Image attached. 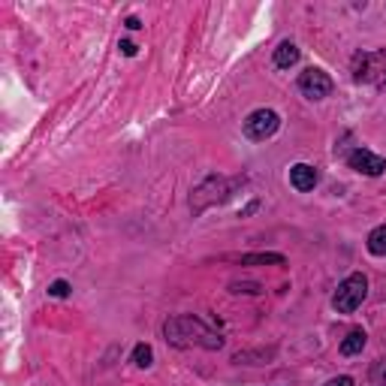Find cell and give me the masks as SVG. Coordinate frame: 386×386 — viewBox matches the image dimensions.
Returning a JSON list of instances; mask_svg holds the SVG:
<instances>
[{
	"label": "cell",
	"mask_w": 386,
	"mask_h": 386,
	"mask_svg": "<svg viewBox=\"0 0 386 386\" xmlns=\"http://www.w3.org/2000/svg\"><path fill=\"white\" fill-rule=\"evenodd\" d=\"M163 335L172 347H202V350H221L223 347V338L193 314L169 317L166 326H163Z\"/></svg>",
	"instance_id": "cell-1"
},
{
	"label": "cell",
	"mask_w": 386,
	"mask_h": 386,
	"mask_svg": "<svg viewBox=\"0 0 386 386\" xmlns=\"http://www.w3.org/2000/svg\"><path fill=\"white\" fill-rule=\"evenodd\" d=\"M353 78L359 85H386V52H356L353 54Z\"/></svg>",
	"instance_id": "cell-4"
},
{
	"label": "cell",
	"mask_w": 386,
	"mask_h": 386,
	"mask_svg": "<svg viewBox=\"0 0 386 386\" xmlns=\"http://www.w3.org/2000/svg\"><path fill=\"white\" fill-rule=\"evenodd\" d=\"M368 296V278L362 275V271H353V275H347L341 283H338L335 296H332V305L338 314H353L362 302Z\"/></svg>",
	"instance_id": "cell-3"
},
{
	"label": "cell",
	"mask_w": 386,
	"mask_h": 386,
	"mask_svg": "<svg viewBox=\"0 0 386 386\" xmlns=\"http://www.w3.org/2000/svg\"><path fill=\"white\" fill-rule=\"evenodd\" d=\"M368 251L374 257H386V223L368 233Z\"/></svg>",
	"instance_id": "cell-12"
},
{
	"label": "cell",
	"mask_w": 386,
	"mask_h": 386,
	"mask_svg": "<svg viewBox=\"0 0 386 386\" xmlns=\"http://www.w3.org/2000/svg\"><path fill=\"white\" fill-rule=\"evenodd\" d=\"M287 259L281 254H247L242 257V266H283Z\"/></svg>",
	"instance_id": "cell-11"
},
{
	"label": "cell",
	"mask_w": 386,
	"mask_h": 386,
	"mask_svg": "<svg viewBox=\"0 0 386 386\" xmlns=\"http://www.w3.org/2000/svg\"><path fill=\"white\" fill-rule=\"evenodd\" d=\"M347 166L356 169V172H362V175H383V172H386V160H383L380 154L368 151V148L350 151V154H347Z\"/></svg>",
	"instance_id": "cell-7"
},
{
	"label": "cell",
	"mask_w": 386,
	"mask_h": 386,
	"mask_svg": "<svg viewBox=\"0 0 386 386\" xmlns=\"http://www.w3.org/2000/svg\"><path fill=\"white\" fill-rule=\"evenodd\" d=\"M118 49H121L124 54H127V58H133V54H136V42H130V40H121V42H118Z\"/></svg>",
	"instance_id": "cell-17"
},
{
	"label": "cell",
	"mask_w": 386,
	"mask_h": 386,
	"mask_svg": "<svg viewBox=\"0 0 386 386\" xmlns=\"http://www.w3.org/2000/svg\"><path fill=\"white\" fill-rule=\"evenodd\" d=\"M299 90L308 100H323L335 90V82L329 78L323 70H317V66H308L305 73H299Z\"/></svg>",
	"instance_id": "cell-6"
},
{
	"label": "cell",
	"mask_w": 386,
	"mask_h": 386,
	"mask_svg": "<svg viewBox=\"0 0 386 386\" xmlns=\"http://www.w3.org/2000/svg\"><path fill=\"white\" fill-rule=\"evenodd\" d=\"M230 290H233V293H263V287H259V283H233Z\"/></svg>",
	"instance_id": "cell-15"
},
{
	"label": "cell",
	"mask_w": 386,
	"mask_h": 386,
	"mask_svg": "<svg viewBox=\"0 0 386 386\" xmlns=\"http://www.w3.org/2000/svg\"><path fill=\"white\" fill-rule=\"evenodd\" d=\"M296 64H299V49H296V42L283 40L278 49H275V66H278V70H290V66H296Z\"/></svg>",
	"instance_id": "cell-9"
},
{
	"label": "cell",
	"mask_w": 386,
	"mask_h": 386,
	"mask_svg": "<svg viewBox=\"0 0 386 386\" xmlns=\"http://www.w3.org/2000/svg\"><path fill=\"white\" fill-rule=\"evenodd\" d=\"M278 127H281V118L275 109H257L245 121V136L254 142H266L269 136L278 133Z\"/></svg>",
	"instance_id": "cell-5"
},
{
	"label": "cell",
	"mask_w": 386,
	"mask_h": 386,
	"mask_svg": "<svg viewBox=\"0 0 386 386\" xmlns=\"http://www.w3.org/2000/svg\"><path fill=\"white\" fill-rule=\"evenodd\" d=\"M290 185L296 187L299 193H308L317 187V169L308 166V163H296L290 166Z\"/></svg>",
	"instance_id": "cell-8"
},
{
	"label": "cell",
	"mask_w": 386,
	"mask_h": 386,
	"mask_svg": "<svg viewBox=\"0 0 386 386\" xmlns=\"http://www.w3.org/2000/svg\"><path fill=\"white\" fill-rule=\"evenodd\" d=\"M124 28H127V30H139V28H142V21L136 18V16H130L127 21H124Z\"/></svg>",
	"instance_id": "cell-18"
},
{
	"label": "cell",
	"mask_w": 386,
	"mask_h": 386,
	"mask_svg": "<svg viewBox=\"0 0 386 386\" xmlns=\"http://www.w3.org/2000/svg\"><path fill=\"white\" fill-rule=\"evenodd\" d=\"M378 378H386V362H380V365L374 368V380H378Z\"/></svg>",
	"instance_id": "cell-19"
},
{
	"label": "cell",
	"mask_w": 386,
	"mask_h": 386,
	"mask_svg": "<svg viewBox=\"0 0 386 386\" xmlns=\"http://www.w3.org/2000/svg\"><path fill=\"white\" fill-rule=\"evenodd\" d=\"M326 386H353V378H347V374H341V378L326 380Z\"/></svg>",
	"instance_id": "cell-16"
},
{
	"label": "cell",
	"mask_w": 386,
	"mask_h": 386,
	"mask_svg": "<svg viewBox=\"0 0 386 386\" xmlns=\"http://www.w3.org/2000/svg\"><path fill=\"white\" fill-rule=\"evenodd\" d=\"M151 359H154V350H151L148 344H136V347H133V365L148 368V365H151Z\"/></svg>",
	"instance_id": "cell-13"
},
{
	"label": "cell",
	"mask_w": 386,
	"mask_h": 386,
	"mask_svg": "<svg viewBox=\"0 0 386 386\" xmlns=\"http://www.w3.org/2000/svg\"><path fill=\"white\" fill-rule=\"evenodd\" d=\"M362 347H365V332H362V329H353V332H347V338L341 341V353L356 356V353H362Z\"/></svg>",
	"instance_id": "cell-10"
},
{
	"label": "cell",
	"mask_w": 386,
	"mask_h": 386,
	"mask_svg": "<svg viewBox=\"0 0 386 386\" xmlns=\"http://www.w3.org/2000/svg\"><path fill=\"white\" fill-rule=\"evenodd\" d=\"M235 185H242V178H223V175H211V178H206L197 190H193L190 209L199 214V211H206L209 206H214V202H223V199L235 190Z\"/></svg>",
	"instance_id": "cell-2"
},
{
	"label": "cell",
	"mask_w": 386,
	"mask_h": 386,
	"mask_svg": "<svg viewBox=\"0 0 386 386\" xmlns=\"http://www.w3.org/2000/svg\"><path fill=\"white\" fill-rule=\"evenodd\" d=\"M49 296H54V299L70 296V283H66V281H54L52 287H49Z\"/></svg>",
	"instance_id": "cell-14"
}]
</instances>
